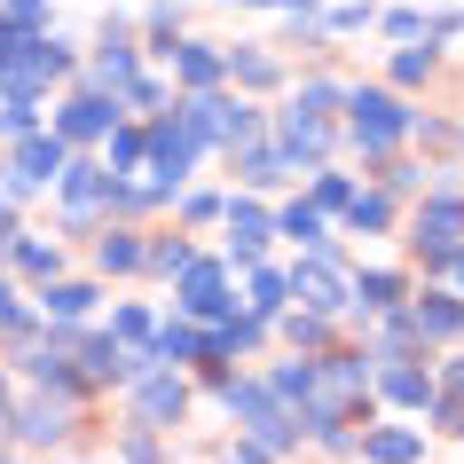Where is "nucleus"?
Listing matches in <instances>:
<instances>
[{
    "label": "nucleus",
    "instance_id": "nucleus-7",
    "mask_svg": "<svg viewBox=\"0 0 464 464\" xmlns=\"http://www.w3.org/2000/svg\"><path fill=\"white\" fill-rule=\"evenodd\" d=\"M189 102H197V119H205V142H220V150L260 142V111H252V102L220 95V87H205V95H189Z\"/></svg>",
    "mask_w": 464,
    "mask_h": 464
},
{
    "label": "nucleus",
    "instance_id": "nucleus-30",
    "mask_svg": "<svg viewBox=\"0 0 464 464\" xmlns=\"http://www.w3.org/2000/svg\"><path fill=\"white\" fill-rule=\"evenodd\" d=\"M276 237H292L299 252H331V237H323V213H315V205H284V213H276Z\"/></svg>",
    "mask_w": 464,
    "mask_h": 464
},
{
    "label": "nucleus",
    "instance_id": "nucleus-45",
    "mask_svg": "<svg viewBox=\"0 0 464 464\" xmlns=\"http://www.w3.org/2000/svg\"><path fill=\"white\" fill-rule=\"evenodd\" d=\"M0 134H8V95H0Z\"/></svg>",
    "mask_w": 464,
    "mask_h": 464
},
{
    "label": "nucleus",
    "instance_id": "nucleus-47",
    "mask_svg": "<svg viewBox=\"0 0 464 464\" xmlns=\"http://www.w3.org/2000/svg\"><path fill=\"white\" fill-rule=\"evenodd\" d=\"M0 433H8V417H0Z\"/></svg>",
    "mask_w": 464,
    "mask_h": 464
},
{
    "label": "nucleus",
    "instance_id": "nucleus-1",
    "mask_svg": "<svg viewBox=\"0 0 464 464\" xmlns=\"http://www.w3.org/2000/svg\"><path fill=\"white\" fill-rule=\"evenodd\" d=\"M220 410L237 417V433L245 440H260V449H268V457H292L299 440V417L284 410V401H276L268 386H260V378H228V370H220Z\"/></svg>",
    "mask_w": 464,
    "mask_h": 464
},
{
    "label": "nucleus",
    "instance_id": "nucleus-46",
    "mask_svg": "<svg viewBox=\"0 0 464 464\" xmlns=\"http://www.w3.org/2000/svg\"><path fill=\"white\" fill-rule=\"evenodd\" d=\"M245 8H268V0H245Z\"/></svg>",
    "mask_w": 464,
    "mask_h": 464
},
{
    "label": "nucleus",
    "instance_id": "nucleus-23",
    "mask_svg": "<svg viewBox=\"0 0 464 464\" xmlns=\"http://www.w3.org/2000/svg\"><path fill=\"white\" fill-rule=\"evenodd\" d=\"M95 284H72V276H48L40 284V307H48V323H87V307H95Z\"/></svg>",
    "mask_w": 464,
    "mask_h": 464
},
{
    "label": "nucleus",
    "instance_id": "nucleus-28",
    "mask_svg": "<svg viewBox=\"0 0 464 464\" xmlns=\"http://www.w3.org/2000/svg\"><path fill=\"white\" fill-rule=\"evenodd\" d=\"M95 268L102 276H134L142 268V237H134V228H102L95 237Z\"/></svg>",
    "mask_w": 464,
    "mask_h": 464
},
{
    "label": "nucleus",
    "instance_id": "nucleus-6",
    "mask_svg": "<svg viewBox=\"0 0 464 464\" xmlns=\"http://www.w3.org/2000/svg\"><path fill=\"white\" fill-rule=\"evenodd\" d=\"M72 410H79L72 393H48V386H40V393H24V401L8 410V433L24 440V449H55V440L72 433Z\"/></svg>",
    "mask_w": 464,
    "mask_h": 464
},
{
    "label": "nucleus",
    "instance_id": "nucleus-36",
    "mask_svg": "<svg viewBox=\"0 0 464 464\" xmlns=\"http://www.w3.org/2000/svg\"><path fill=\"white\" fill-rule=\"evenodd\" d=\"M370 24H378V8H370V0H346V8L323 16V32H370Z\"/></svg>",
    "mask_w": 464,
    "mask_h": 464
},
{
    "label": "nucleus",
    "instance_id": "nucleus-9",
    "mask_svg": "<svg viewBox=\"0 0 464 464\" xmlns=\"http://www.w3.org/2000/svg\"><path fill=\"white\" fill-rule=\"evenodd\" d=\"M370 386L386 393L393 410H433V370H425V354H393V362H370Z\"/></svg>",
    "mask_w": 464,
    "mask_h": 464
},
{
    "label": "nucleus",
    "instance_id": "nucleus-40",
    "mask_svg": "<svg viewBox=\"0 0 464 464\" xmlns=\"http://www.w3.org/2000/svg\"><path fill=\"white\" fill-rule=\"evenodd\" d=\"M386 40H425V16H417V8H393V16H386Z\"/></svg>",
    "mask_w": 464,
    "mask_h": 464
},
{
    "label": "nucleus",
    "instance_id": "nucleus-8",
    "mask_svg": "<svg viewBox=\"0 0 464 464\" xmlns=\"http://www.w3.org/2000/svg\"><path fill=\"white\" fill-rule=\"evenodd\" d=\"M134 79H142V55H134V40H126V24H102V40H95V63H87V87L119 102L126 87H134Z\"/></svg>",
    "mask_w": 464,
    "mask_h": 464
},
{
    "label": "nucleus",
    "instance_id": "nucleus-3",
    "mask_svg": "<svg viewBox=\"0 0 464 464\" xmlns=\"http://www.w3.org/2000/svg\"><path fill=\"white\" fill-rule=\"evenodd\" d=\"M284 284H292V307H315V315H346L354 307V276L331 252H299L292 268H284Z\"/></svg>",
    "mask_w": 464,
    "mask_h": 464
},
{
    "label": "nucleus",
    "instance_id": "nucleus-19",
    "mask_svg": "<svg viewBox=\"0 0 464 464\" xmlns=\"http://www.w3.org/2000/svg\"><path fill=\"white\" fill-rule=\"evenodd\" d=\"M378 323V339L362 346L370 362H393V354H425V339H417V315H410V299L401 307H386V315H370Z\"/></svg>",
    "mask_w": 464,
    "mask_h": 464
},
{
    "label": "nucleus",
    "instance_id": "nucleus-10",
    "mask_svg": "<svg viewBox=\"0 0 464 464\" xmlns=\"http://www.w3.org/2000/svg\"><path fill=\"white\" fill-rule=\"evenodd\" d=\"M181 417H189L181 370H142L134 378V425H181Z\"/></svg>",
    "mask_w": 464,
    "mask_h": 464
},
{
    "label": "nucleus",
    "instance_id": "nucleus-14",
    "mask_svg": "<svg viewBox=\"0 0 464 464\" xmlns=\"http://www.w3.org/2000/svg\"><path fill=\"white\" fill-rule=\"evenodd\" d=\"M63 158H72V142H63V134H55V126H48V134H40V126H32V134H16V158H8V166L24 173L32 189H48L55 173H63Z\"/></svg>",
    "mask_w": 464,
    "mask_h": 464
},
{
    "label": "nucleus",
    "instance_id": "nucleus-35",
    "mask_svg": "<svg viewBox=\"0 0 464 464\" xmlns=\"http://www.w3.org/2000/svg\"><path fill=\"white\" fill-rule=\"evenodd\" d=\"M346 197H354L346 173H315V197H307V205H315V213H346Z\"/></svg>",
    "mask_w": 464,
    "mask_h": 464
},
{
    "label": "nucleus",
    "instance_id": "nucleus-18",
    "mask_svg": "<svg viewBox=\"0 0 464 464\" xmlns=\"http://www.w3.org/2000/svg\"><path fill=\"white\" fill-rule=\"evenodd\" d=\"M410 315H417V339H425V346H433V339H464V299L457 292H417Z\"/></svg>",
    "mask_w": 464,
    "mask_h": 464
},
{
    "label": "nucleus",
    "instance_id": "nucleus-2",
    "mask_svg": "<svg viewBox=\"0 0 464 464\" xmlns=\"http://www.w3.org/2000/svg\"><path fill=\"white\" fill-rule=\"evenodd\" d=\"M339 111H346V134H354L362 158H386V150H401V142L417 134V111L393 95V87H354Z\"/></svg>",
    "mask_w": 464,
    "mask_h": 464
},
{
    "label": "nucleus",
    "instance_id": "nucleus-39",
    "mask_svg": "<svg viewBox=\"0 0 464 464\" xmlns=\"http://www.w3.org/2000/svg\"><path fill=\"white\" fill-rule=\"evenodd\" d=\"M181 220H189V228H205V220H220V197H213V189H189V197H181Z\"/></svg>",
    "mask_w": 464,
    "mask_h": 464
},
{
    "label": "nucleus",
    "instance_id": "nucleus-22",
    "mask_svg": "<svg viewBox=\"0 0 464 464\" xmlns=\"http://www.w3.org/2000/svg\"><path fill=\"white\" fill-rule=\"evenodd\" d=\"M237 173H245V181H252V189H276V181H292V158H284V142H245V150H237Z\"/></svg>",
    "mask_w": 464,
    "mask_h": 464
},
{
    "label": "nucleus",
    "instance_id": "nucleus-13",
    "mask_svg": "<svg viewBox=\"0 0 464 464\" xmlns=\"http://www.w3.org/2000/svg\"><path fill=\"white\" fill-rule=\"evenodd\" d=\"M276 142H284V158H292V166H323V158H331V142H339V126L284 111V119H276Z\"/></svg>",
    "mask_w": 464,
    "mask_h": 464
},
{
    "label": "nucleus",
    "instance_id": "nucleus-27",
    "mask_svg": "<svg viewBox=\"0 0 464 464\" xmlns=\"http://www.w3.org/2000/svg\"><path fill=\"white\" fill-rule=\"evenodd\" d=\"M346 228H354V237H386L393 228V197L386 189H354L346 197Z\"/></svg>",
    "mask_w": 464,
    "mask_h": 464
},
{
    "label": "nucleus",
    "instance_id": "nucleus-29",
    "mask_svg": "<svg viewBox=\"0 0 464 464\" xmlns=\"http://www.w3.org/2000/svg\"><path fill=\"white\" fill-rule=\"evenodd\" d=\"M245 307H252V315H260V323H268V315H284V307H292V284H284V268H260V260H252Z\"/></svg>",
    "mask_w": 464,
    "mask_h": 464
},
{
    "label": "nucleus",
    "instance_id": "nucleus-15",
    "mask_svg": "<svg viewBox=\"0 0 464 464\" xmlns=\"http://www.w3.org/2000/svg\"><path fill=\"white\" fill-rule=\"evenodd\" d=\"M166 63H173V87H189V95H205V87H220V79H228V55L205 48V40H173Z\"/></svg>",
    "mask_w": 464,
    "mask_h": 464
},
{
    "label": "nucleus",
    "instance_id": "nucleus-16",
    "mask_svg": "<svg viewBox=\"0 0 464 464\" xmlns=\"http://www.w3.org/2000/svg\"><path fill=\"white\" fill-rule=\"evenodd\" d=\"M410 245H464V197L433 189L417 205V220H410Z\"/></svg>",
    "mask_w": 464,
    "mask_h": 464
},
{
    "label": "nucleus",
    "instance_id": "nucleus-5",
    "mask_svg": "<svg viewBox=\"0 0 464 464\" xmlns=\"http://www.w3.org/2000/svg\"><path fill=\"white\" fill-rule=\"evenodd\" d=\"M173 307H181V315L189 323H220L228 315V307H237V299H228V268H220V260H181V268H173Z\"/></svg>",
    "mask_w": 464,
    "mask_h": 464
},
{
    "label": "nucleus",
    "instance_id": "nucleus-12",
    "mask_svg": "<svg viewBox=\"0 0 464 464\" xmlns=\"http://www.w3.org/2000/svg\"><path fill=\"white\" fill-rule=\"evenodd\" d=\"M220 213H228V260H237V268H252V260L268 252V237H276V213H260L252 197L220 205Z\"/></svg>",
    "mask_w": 464,
    "mask_h": 464
},
{
    "label": "nucleus",
    "instance_id": "nucleus-11",
    "mask_svg": "<svg viewBox=\"0 0 464 464\" xmlns=\"http://www.w3.org/2000/svg\"><path fill=\"white\" fill-rule=\"evenodd\" d=\"M126 111L111 95H95V87H79L72 102H63V111H55V134H63V142H102V134H111V126H119Z\"/></svg>",
    "mask_w": 464,
    "mask_h": 464
},
{
    "label": "nucleus",
    "instance_id": "nucleus-43",
    "mask_svg": "<svg viewBox=\"0 0 464 464\" xmlns=\"http://www.w3.org/2000/svg\"><path fill=\"white\" fill-rule=\"evenodd\" d=\"M8 237H16V205L0 197V252H8Z\"/></svg>",
    "mask_w": 464,
    "mask_h": 464
},
{
    "label": "nucleus",
    "instance_id": "nucleus-26",
    "mask_svg": "<svg viewBox=\"0 0 464 464\" xmlns=\"http://www.w3.org/2000/svg\"><path fill=\"white\" fill-rule=\"evenodd\" d=\"M401 299H410V284H401L393 268H362L354 276V307H362V315H386V307H401Z\"/></svg>",
    "mask_w": 464,
    "mask_h": 464
},
{
    "label": "nucleus",
    "instance_id": "nucleus-48",
    "mask_svg": "<svg viewBox=\"0 0 464 464\" xmlns=\"http://www.w3.org/2000/svg\"><path fill=\"white\" fill-rule=\"evenodd\" d=\"M0 464H8V457H0Z\"/></svg>",
    "mask_w": 464,
    "mask_h": 464
},
{
    "label": "nucleus",
    "instance_id": "nucleus-20",
    "mask_svg": "<svg viewBox=\"0 0 464 464\" xmlns=\"http://www.w3.org/2000/svg\"><path fill=\"white\" fill-rule=\"evenodd\" d=\"M102 166L119 173V181H134V173H150V126L119 119L111 134H102Z\"/></svg>",
    "mask_w": 464,
    "mask_h": 464
},
{
    "label": "nucleus",
    "instance_id": "nucleus-38",
    "mask_svg": "<svg viewBox=\"0 0 464 464\" xmlns=\"http://www.w3.org/2000/svg\"><path fill=\"white\" fill-rule=\"evenodd\" d=\"M119 457H126V464H158V433H150V425H134V433L119 440Z\"/></svg>",
    "mask_w": 464,
    "mask_h": 464
},
{
    "label": "nucleus",
    "instance_id": "nucleus-17",
    "mask_svg": "<svg viewBox=\"0 0 464 464\" xmlns=\"http://www.w3.org/2000/svg\"><path fill=\"white\" fill-rule=\"evenodd\" d=\"M354 457H370V464H417V457H425V433H417V425H370V433H354Z\"/></svg>",
    "mask_w": 464,
    "mask_h": 464
},
{
    "label": "nucleus",
    "instance_id": "nucleus-32",
    "mask_svg": "<svg viewBox=\"0 0 464 464\" xmlns=\"http://www.w3.org/2000/svg\"><path fill=\"white\" fill-rule=\"evenodd\" d=\"M339 102H346V87H331V79H307V87L292 95V111H299V119H331Z\"/></svg>",
    "mask_w": 464,
    "mask_h": 464
},
{
    "label": "nucleus",
    "instance_id": "nucleus-37",
    "mask_svg": "<svg viewBox=\"0 0 464 464\" xmlns=\"http://www.w3.org/2000/svg\"><path fill=\"white\" fill-rule=\"evenodd\" d=\"M0 16L16 32H48V0H0Z\"/></svg>",
    "mask_w": 464,
    "mask_h": 464
},
{
    "label": "nucleus",
    "instance_id": "nucleus-41",
    "mask_svg": "<svg viewBox=\"0 0 464 464\" xmlns=\"http://www.w3.org/2000/svg\"><path fill=\"white\" fill-rule=\"evenodd\" d=\"M220 464H276V457H268V449H260V440H237V449H228V457H220Z\"/></svg>",
    "mask_w": 464,
    "mask_h": 464
},
{
    "label": "nucleus",
    "instance_id": "nucleus-25",
    "mask_svg": "<svg viewBox=\"0 0 464 464\" xmlns=\"http://www.w3.org/2000/svg\"><path fill=\"white\" fill-rule=\"evenodd\" d=\"M197 346H205V331H197V323H158V331H150V354H158V370L197 362Z\"/></svg>",
    "mask_w": 464,
    "mask_h": 464
},
{
    "label": "nucleus",
    "instance_id": "nucleus-21",
    "mask_svg": "<svg viewBox=\"0 0 464 464\" xmlns=\"http://www.w3.org/2000/svg\"><path fill=\"white\" fill-rule=\"evenodd\" d=\"M8 268L32 276V284H48V276H63V245H55V237H24V228H16V237H8Z\"/></svg>",
    "mask_w": 464,
    "mask_h": 464
},
{
    "label": "nucleus",
    "instance_id": "nucleus-44",
    "mask_svg": "<svg viewBox=\"0 0 464 464\" xmlns=\"http://www.w3.org/2000/svg\"><path fill=\"white\" fill-rule=\"evenodd\" d=\"M449 276H457V284H464V245H457V260H449Z\"/></svg>",
    "mask_w": 464,
    "mask_h": 464
},
{
    "label": "nucleus",
    "instance_id": "nucleus-24",
    "mask_svg": "<svg viewBox=\"0 0 464 464\" xmlns=\"http://www.w3.org/2000/svg\"><path fill=\"white\" fill-rule=\"evenodd\" d=\"M284 339H292V354H323L331 346V315H315V307H284V315H268Z\"/></svg>",
    "mask_w": 464,
    "mask_h": 464
},
{
    "label": "nucleus",
    "instance_id": "nucleus-34",
    "mask_svg": "<svg viewBox=\"0 0 464 464\" xmlns=\"http://www.w3.org/2000/svg\"><path fill=\"white\" fill-rule=\"evenodd\" d=\"M425 72H433V40H425V48H401V55H393V87H425Z\"/></svg>",
    "mask_w": 464,
    "mask_h": 464
},
{
    "label": "nucleus",
    "instance_id": "nucleus-42",
    "mask_svg": "<svg viewBox=\"0 0 464 464\" xmlns=\"http://www.w3.org/2000/svg\"><path fill=\"white\" fill-rule=\"evenodd\" d=\"M440 386H449V401H464V354L449 362V378H440Z\"/></svg>",
    "mask_w": 464,
    "mask_h": 464
},
{
    "label": "nucleus",
    "instance_id": "nucleus-4",
    "mask_svg": "<svg viewBox=\"0 0 464 464\" xmlns=\"http://www.w3.org/2000/svg\"><path fill=\"white\" fill-rule=\"evenodd\" d=\"M111 181H119V173L102 166V158H63V173H55V189H63V228H95V220L111 213Z\"/></svg>",
    "mask_w": 464,
    "mask_h": 464
},
{
    "label": "nucleus",
    "instance_id": "nucleus-31",
    "mask_svg": "<svg viewBox=\"0 0 464 464\" xmlns=\"http://www.w3.org/2000/svg\"><path fill=\"white\" fill-rule=\"evenodd\" d=\"M228 79H237V87H276V79H284V63H276L268 48H228Z\"/></svg>",
    "mask_w": 464,
    "mask_h": 464
},
{
    "label": "nucleus",
    "instance_id": "nucleus-33",
    "mask_svg": "<svg viewBox=\"0 0 464 464\" xmlns=\"http://www.w3.org/2000/svg\"><path fill=\"white\" fill-rule=\"evenodd\" d=\"M181 260H189V245H181V237H150V245H142V268H150V276H173Z\"/></svg>",
    "mask_w": 464,
    "mask_h": 464
}]
</instances>
